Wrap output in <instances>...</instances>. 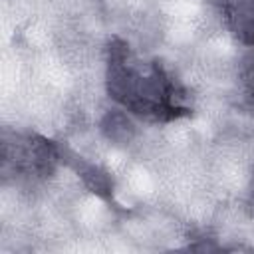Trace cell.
Listing matches in <instances>:
<instances>
[{
    "label": "cell",
    "instance_id": "2",
    "mask_svg": "<svg viewBox=\"0 0 254 254\" xmlns=\"http://www.w3.org/2000/svg\"><path fill=\"white\" fill-rule=\"evenodd\" d=\"M58 161V149L40 137H14L4 141V171L12 169L22 177H44L50 175Z\"/></svg>",
    "mask_w": 254,
    "mask_h": 254
},
{
    "label": "cell",
    "instance_id": "3",
    "mask_svg": "<svg viewBox=\"0 0 254 254\" xmlns=\"http://www.w3.org/2000/svg\"><path fill=\"white\" fill-rule=\"evenodd\" d=\"M228 30L246 46H254V0H216Z\"/></svg>",
    "mask_w": 254,
    "mask_h": 254
},
{
    "label": "cell",
    "instance_id": "1",
    "mask_svg": "<svg viewBox=\"0 0 254 254\" xmlns=\"http://www.w3.org/2000/svg\"><path fill=\"white\" fill-rule=\"evenodd\" d=\"M107 91L127 111L153 121L189 113L181 83L159 62L137 58L121 40H113L107 50Z\"/></svg>",
    "mask_w": 254,
    "mask_h": 254
},
{
    "label": "cell",
    "instance_id": "4",
    "mask_svg": "<svg viewBox=\"0 0 254 254\" xmlns=\"http://www.w3.org/2000/svg\"><path fill=\"white\" fill-rule=\"evenodd\" d=\"M246 85H248L250 95L254 97V62H252V65H248V69H246Z\"/></svg>",
    "mask_w": 254,
    "mask_h": 254
}]
</instances>
